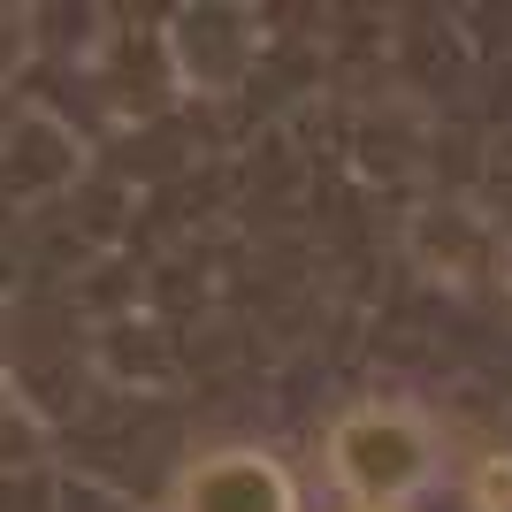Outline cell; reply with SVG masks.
<instances>
[{"label":"cell","mask_w":512,"mask_h":512,"mask_svg":"<svg viewBox=\"0 0 512 512\" xmlns=\"http://www.w3.org/2000/svg\"><path fill=\"white\" fill-rule=\"evenodd\" d=\"M329 474L352 512H413L436 482V436L406 406H352L329 428Z\"/></svg>","instance_id":"obj_1"},{"label":"cell","mask_w":512,"mask_h":512,"mask_svg":"<svg viewBox=\"0 0 512 512\" xmlns=\"http://www.w3.org/2000/svg\"><path fill=\"white\" fill-rule=\"evenodd\" d=\"M176 512H299V482L268 451H207L176 474Z\"/></svg>","instance_id":"obj_2"},{"label":"cell","mask_w":512,"mask_h":512,"mask_svg":"<svg viewBox=\"0 0 512 512\" xmlns=\"http://www.w3.org/2000/svg\"><path fill=\"white\" fill-rule=\"evenodd\" d=\"M467 497H474V512H512V451H490V459L474 467Z\"/></svg>","instance_id":"obj_3"}]
</instances>
